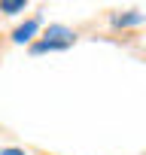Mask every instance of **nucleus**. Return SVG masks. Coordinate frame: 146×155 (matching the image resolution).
<instances>
[{"instance_id":"obj_5","label":"nucleus","mask_w":146,"mask_h":155,"mask_svg":"<svg viewBox=\"0 0 146 155\" xmlns=\"http://www.w3.org/2000/svg\"><path fill=\"white\" fill-rule=\"evenodd\" d=\"M0 155H28L25 149H15V146H6V149H0Z\"/></svg>"},{"instance_id":"obj_4","label":"nucleus","mask_w":146,"mask_h":155,"mask_svg":"<svg viewBox=\"0 0 146 155\" xmlns=\"http://www.w3.org/2000/svg\"><path fill=\"white\" fill-rule=\"evenodd\" d=\"M137 21H143V15H137V12H131V15H113V25H116V28H125V25H137Z\"/></svg>"},{"instance_id":"obj_3","label":"nucleus","mask_w":146,"mask_h":155,"mask_svg":"<svg viewBox=\"0 0 146 155\" xmlns=\"http://www.w3.org/2000/svg\"><path fill=\"white\" fill-rule=\"evenodd\" d=\"M28 9V0H0V12L3 15H15Z\"/></svg>"},{"instance_id":"obj_1","label":"nucleus","mask_w":146,"mask_h":155,"mask_svg":"<svg viewBox=\"0 0 146 155\" xmlns=\"http://www.w3.org/2000/svg\"><path fill=\"white\" fill-rule=\"evenodd\" d=\"M76 43V34L64 25H52L34 46H31V55H43V52H61V49H70Z\"/></svg>"},{"instance_id":"obj_2","label":"nucleus","mask_w":146,"mask_h":155,"mask_svg":"<svg viewBox=\"0 0 146 155\" xmlns=\"http://www.w3.org/2000/svg\"><path fill=\"white\" fill-rule=\"evenodd\" d=\"M37 31H40V18H28L25 25H18L15 31H12V43H37L40 37H37Z\"/></svg>"}]
</instances>
